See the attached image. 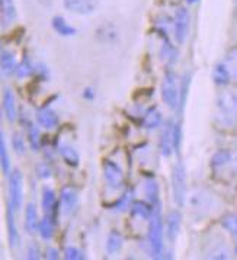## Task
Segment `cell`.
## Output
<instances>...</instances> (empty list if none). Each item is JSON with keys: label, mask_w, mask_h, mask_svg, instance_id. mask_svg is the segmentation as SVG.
Returning <instances> with one entry per match:
<instances>
[{"label": "cell", "mask_w": 237, "mask_h": 260, "mask_svg": "<svg viewBox=\"0 0 237 260\" xmlns=\"http://www.w3.org/2000/svg\"><path fill=\"white\" fill-rule=\"evenodd\" d=\"M189 207L196 211V212H202L206 214L210 212V209L214 207V198L210 195V192H206L205 189H194L188 198Z\"/></svg>", "instance_id": "cell-6"}, {"label": "cell", "mask_w": 237, "mask_h": 260, "mask_svg": "<svg viewBox=\"0 0 237 260\" xmlns=\"http://www.w3.org/2000/svg\"><path fill=\"white\" fill-rule=\"evenodd\" d=\"M217 112L218 118L224 124H233L237 119V92L236 90H223L217 96Z\"/></svg>", "instance_id": "cell-1"}, {"label": "cell", "mask_w": 237, "mask_h": 260, "mask_svg": "<svg viewBox=\"0 0 237 260\" xmlns=\"http://www.w3.org/2000/svg\"><path fill=\"white\" fill-rule=\"evenodd\" d=\"M0 157H2V170L5 176H9L11 172V157L8 153V146H6V140H5V134H0Z\"/></svg>", "instance_id": "cell-22"}, {"label": "cell", "mask_w": 237, "mask_h": 260, "mask_svg": "<svg viewBox=\"0 0 237 260\" xmlns=\"http://www.w3.org/2000/svg\"><path fill=\"white\" fill-rule=\"evenodd\" d=\"M47 257L51 260H57L60 256H58V250L57 249H48L47 250Z\"/></svg>", "instance_id": "cell-40"}, {"label": "cell", "mask_w": 237, "mask_h": 260, "mask_svg": "<svg viewBox=\"0 0 237 260\" xmlns=\"http://www.w3.org/2000/svg\"><path fill=\"white\" fill-rule=\"evenodd\" d=\"M214 80H216V83L218 84L228 83V80H230V74H228V72H227V69L224 64H220V66H217L216 67V70H214Z\"/></svg>", "instance_id": "cell-31"}, {"label": "cell", "mask_w": 237, "mask_h": 260, "mask_svg": "<svg viewBox=\"0 0 237 260\" xmlns=\"http://www.w3.org/2000/svg\"><path fill=\"white\" fill-rule=\"evenodd\" d=\"M63 3L67 11L79 15H91L99 6V0H63Z\"/></svg>", "instance_id": "cell-9"}, {"label": "cell", "mask_w": 237, "mask_h": 260, "mask_svg": "<svg viewBox=\"0 0 237 260\" xmlns=\"http://www.w3.org/2000/svg\"><path fill=\"white\" fill-rule=\"evenodd\" d=\"M227 72L230 74V77H234L237 79V50H233L227 55V60L224 62Z\"/></svg>", "instance_id": "cell-29"}, {"label": "cell", "mask_w": 237, "mask_h": 260, "mask_svg": "<svg viewBox=\"0 0 237 260\" xmlns=\"http://www.w3.org/2000/svg\"><path fill=\"white\" fill-rule=\"evenodd\" d=\"M131 211H133V215H135V217H140L143 219H150V217L155 212V208H152L149 204H145L143 201H137V202L133 204Z\"/></svg>", "instance_id": "cell-24"}, {"label": "cell", "mask_w": 237, "mask_h": 260, "mask_svg": "<svg viewBox=\"0 0 237 260\" xmlns=\"http://www.w3.org/2000/svg\"><path fill=\"white\" fill-rule=\"evenodd\" d=\"M60 154H62L63 160L69 165V166H79V161H80V157H79V153L70 146H63L60 148Z\"/></svg>", "instance_id": "cell-26"}, {"label": "cell", "mask_w": 237, "mask_h": 260, "mask_svg": "<svg viewBox=\"0 0 237 260\" xmlns=\"http://www.w3.org/2000/svg\"><path fill=\"white\" fill-rule=\"evenodd\" d=\"M64 256H66V259H69V260L84 259V256H83V251L82 250L77 249V247H67V249H66V251H64Z\"/></svg>", "instance_id": "cell-35"}, {"label": "cell", "mask_w": 237, "mask_h": 260, "mask_svg": "<svg viewBox=\"0 0 237 260\" xmlns=\"http://www.w3.org/2000/svg\"><path fill=\"white\" fill-rule=\"evenodd\" d=\"M38 229V212H37V207L29 202L25 208V230L26 233H35V230Z\"/></svg>", "instance_id": "cell-17"}, {"label": "cell", "mask_w": 237, "mask_h": 260, "mask_svg": "<svg viewBox=\"0 0 237 260\" xmlns=\"http://www.w3.org/2000/svg\"><path fill=\"white\" fill-rule=\"evenodd\" d=\"M181 138H182V129H181V124L177 122V124H175V129H173V147H175L176 153H179Z\"/></svg>", "instance_id": "cell-37"}, {"label": "cell", "mask_w": 237, "mask_h": 260, "mask_svg": "<svg viewBox=\"0 0 237 260\" xmlns=\"http://www.w3.org/2000/svg\"><path fill=\"white\" fill-rule=\"evenodd\" d=\"M41 204L42 209H44L48 215H51V212L54 211V208H55V192L52 190L51 187H44V189H42Z\"/></svg>", "instance_id": "cell-23"}, {"label": "cell", "mask_w": 237, "mask_h": 260, "mask_svg": "<svg viewBox=\"0 0 237 260\" xmlns=\"http://www.w3.org/2000/svg\"><path fill=\"white\" fill-rule=\"evenodd\" d=\"M223 227L237 240V215H227L223 218Z\"/></svg>", "instance_id": "cell-32"}, {"label": "cell", "mask_w": 237, "mask_h": 260, "mask_svg": "<svg viewBox=\"0 0 237 260\" xmlns=\"http://www.w3.org/2000/svg\"><path fill=\"white\" fill-rule=\"evenodd\" d=\"M37 175H38L40 179H44V180H45V179H50V177L52 176V172L47 163H40V165L37 166Z\"/></svg>", "instance_id": "cell-36"}, {"label": "cell", "mask_w": 237, "mask_h": 260, "mask_svg": "<svg viewBox=\"0 0 237 260\" xmlns=\"http://www.w3.org/2000/svg\"><path fill=\"white\" fill-rule=\"evenodd\" d=\"M51 26L52 29L57 32L58 35H62V37H74V35L77 34L76 28H73L72 25H69L67 22L63 19L62 16L52 18Z\"/></svg>", "instance_id": "cell-18"}, {"label": "cell", "mask_w": 237, "mask_h": 260, "mask_svg": "<svg viewBox=\"0 0 237 260\" xmlns=\"http://www.w3.org/2000/svg\"><path fill=\"white\" fill-rule=\"evenodd\" d=\"M162 124V112L157 108H150L144 115L143 125L147 129H156L157 126Z\"/></svg>", "instance_id": "cell-19"}, {"label": "cell", "mask_w": 237, "mask_h": 260, "mask_svg": "<svg viewBox=\"0 0 237 260\" xmlns=\"http://www.w3.org/2000/svg\"><path fill=\"white\" fill-rule=\"evenodd\" d=\"M123 243H124L123 236L118 231H112L106 239V253L111 254V256L116 254L120 250L123 249Z\"/></svg>", "instance_id": "cell-20"}, {"label": "cell", "mask_w": 237, "mask_h": 260, "mask_svg": "<svg viewBox=\"0 0 237 260\" xmlns=\"http://www.w3.org/2000/svg\"><path fill=\"white\" fill-rule=\"evenodd\" d=\"M77 192L73 187H63L62 190V207L64 214H72L77 207Z\"/></svg>", "instance_id": "cell-14"}, {"label": "cell", "mask_w": 237, "mask_h": 260, "mask_svg": "<svg viewBox=\"0 0 237 260\" xmlns=\"http://www.w3.org/2000/svg\"><path fill=\"white\" fill-rule=\"evenodd\" d=\"M38 231H40V236H41L42 240L52 239V236H54V221H52L48 214L38 224Z\"/></svg>", "instance_id": "cell-25"}, {"label": "cell", "mask_w": 237, "mask_h": 260, "mask_svg": "<svg viewBox=\"0 0 237 260\" xmlns=\"http://www.w3.org/2000/svg\"><path fill=\"white\" fill-rule=\"evenodd\" d=\"M149 243L153 253V257L160 259L163 256V222L160 209L156 207L153 215L150 217V227H149Z\"/></svg>", "instance_id": "cell-2"}, {"label": "cell", "mask_w": 237, "mask_h": 260, "mask_svg": "<svg viewBox=\"0 0 237 260\" xmlns=\"http://www.w3.org/2000/svg\"><path fill=\"white\" fill-rule=\"evenodd\" d=\"M173 129H175V122L172 119L166 121L163 131H162V138H160V151L165 157H169L172 151L175 150L173 147Z\"/></svg>", "instance_id": "cell-10"}, {"label": "cell", "mask_w": 237, "mask_h": 260, "mask_svg": "<svg viewBox=\"0 0 237 260\" xmlns=\"http://www.w3.org/2000/svg\"><path fill=\"white\" fill-rule=\"evenodd\" d=\"M172 187H173V198H175L176 205L184 207V204L186 202V176L185 166L181 161H177L173 167Z\"/></svg>", "instance_id": "cell-4"}, {"label": "cell", "mask_w": 237, "mask_h": 260, "mask_svg": "<svg viewBox=\"0 0 237 260\" xmlns=\"http://www.w3.org/2000/svg\"><path fill=\"white\" fill-rule=\"evenodd\" d=\"M189 3H194V2H196V0H188Z\"/></svg>", "instance_id": "cell-41"}, {"label": "cell", "mask_w": 237, "mask_h": 260, "mask_svg": "<svg viewBox=\"0 0 237 260\" xmlns=\"http://www.w3.org/2000/svg\"><path fill=\"white\" fill-rule=\"evenodd\" d=\"M181 89L177 86V80L173 72L167 70L163 77V83H162V96H163V102L167 108L170 109H177L179 102H181Z\"/></svg>", "instance_id": "cell-3"}, {"label": "cell", "mask_w": 237, "mask_h": 260, "mask_svg": "<svg viewBox=\"0 0 237 260\" xmlns=\"http://www.w3.org/2000/svg\"><path fill=\"white\" fill-rule=\"evenodd\" d=\"M188 26H189V15L188 11L181 8L175 13V22H173V29H175V38L177 44H184L188 35Z\"/></svg>", "instance_id": "cell-8"}, {"label": "cell", "mask_w": 237, "mask_h": 260, "mask_svg": "<svg viewBox=\"0 0 237 260\" xmlns=\"http://www.w3.org/2000/svg\"><path fill=\"white\" fill-rule=\"evenodd\" d=\"M160 57H162V60H165L170 66V64H175L177 61V51H176L175 47H172L169 42H165V45L160 50Z\"/></svg>", "instance_id": "cell-27"}, {"label": "cell", "mask_w": 237, "mask_h": 260, "mask_svg": "<svg viewBox=\"0 0 237 260\" xmlns=\"http://www.w3.org/2000/svg\"><path fill=\"white\" fill-rule=\"evenodd\" d=\"M9 202L13 205L15 211H19L23 201V175L21 170L15 169L9 175Z\"/></svg>", "instance_id": "cell-5"}, {"label": "cell", "mask_w": 237, "mask_h": 260, "mask_svg": "<svg viewBox=\"0 0 237 260\" xmlns=\"http://www.w3.org/2000/svg\"><path fill=\"white\" fill-rule=\"evenodd\" d=\"M32 72H34V66H32V62L28 60V58H23V61L18 66V69H16V76L18 77H28V76H31Z\"/></svg>", "instance_id": "cell-33"}, {"label": "cell", "mask_w": 237, "mask_h": 260, "mask_svg": "<svg viewBox=\"0 0 237 260\" xmlns=\"http://www.w3.org/2000/svg\"><path fill=\"white\" fill-rule=\"evenodd\" d=\"M16 18V8L13 5V0H2V21L3 26H6L8 23L11 25L12 22Z\"/></svg>", "instance_id": "cell-21"}, {"label": "cell", "mask_w": 237, "mask_h": 260, "mask_svg": "<svg viewBox=\"0 0 237 260\" xmlns=\"http://www.w3.org/2000/svg\"><path fill=\"white\" fill-rule=\"evenodd\" d=\"M12 147H13V150H15V153L18 154V156H23L25 154V140H23V137H22L21 133H15L13 137H12Z\"/></svg>", "instance_id": "cell-30"}, {"label": "cell", "mask_w": 237, "mask_h": 260, "mask_svg": "<svg viewBox=\"0 0 237 260\" xmlns=\"http://www.w3.org/2000/svg\"><path fill=\"white\" fill-rule=\"evenodd\" d=\"M3 112L6 115L9 122H15L18 118V109H16V102H15V94L9 87L5 89L3 92Z\"/></svg>", "instance_id": "cell-12"}, {"label": "cell", "mask_w": 237, "mask_h": 260, "mask_svg": "<svg viewBox=\"0 0 237 260\" xmlns=\"http://www.w3.org/2000/svg\"><path fill=\"white\" fill-rule=\"evenodd\" d=\"M103 176L106 183L113 189L123 186L124 183V173L123 169L118 166L112 160H105L103 161Z\"/></svg>", "instance_id": "cell-7"}, {"label": "cell", "mask_w": 237, "mask_h": 260, "mask_svg": "<svg viewBox=\"0 0 237 260\" xmlns=\"http://www.w3.org/2000/svg\"><path fill=\"white\" fill-rule=\"evenodd\" d=\"M26 257L29 260H37L40 259V250L37 247V244H29L28 249H26Z\"/></svg>", "instance_id": "cell-38"}, {"label": "cell", "mask_w": 237, "mask_h": 260, "mask_svg": "<svg viewBox=\"0 0 237 260\" xmlns=\"http://www.w3.org/2000/svg\"><path fill=\"white\" fill-rule=\"evenodd\" d=\"M15 208L9 202V207H8V237H9V244H11L12 249H16L18 244H19V233H18V229H16V224H15Z\"/></svg>", "instance_id": "cell-15"}, {"label": "cell", "mask_w": 237, "mask_h": 260, "mask_svg": "<svg viewBox=\"0 0 237 260\" xmlns=\"http://www.w3.org/2000/svg\"><path fill=\"white\" fill-rule=\"evenodd\" d=\"M145 193H147V198L149 201L156 205L157 201H159V186H157V182L155 179H149L145 182Z\"/></svg>", "instance_id": "cell-28"}, {"label": "cell", "mask_w": 237, "mask_h": 260, "mask_svg": "<svg viewBox=\"0 0 237 260\" xmlns=\"http://www.w3.org/2000/svg\"><path fill=\"white\" fill-rule=\"evenodd\" d=\"M37 121L44 128L52 129V128H55L58 125V116L50 108H41L37 112Z\"/></svg>", "instance_id": "cell-13"}, {"label": "cell", "mask_w": 237, "mask_h": 260, "mask_svg": "<svg viewBox=\"0 0 237 260\" xmlns=\"http://www.w3.org/2000/svg\"><path fill=\"white\" fill-rule=\"evenodd\" d=\"M28 137H29V143L34 150H38L40 147V131L35 125H29L28 128Z\"/></svg>", "instance_id": "cell-34"}, {"label": "cell", "mask_w": 237, "mask_h": 260, "mask_svg": "<svg viewBox=\"0 0 237 260\" xmlns=\"http://www.w3.org/2000/svg\"><path fill=\"white\" fill-rule=\"evenodd\" d=\"M181 224H182V215L179 211H170L166 217V234L170 241H175L181 231Z\"/></svg>", "instance_id": "cell-11"}, {"label": "cell", "mask_w": 237, "mask_h": 260, "mask_svg": "<svg viewBox=\"0 0 237 260\" xmlns=\"http://www.w3.org/2000/svg\"><path fill=\"white\" fill-rule=\"evenodd\" d=\"M131 199H133V192H127L125 195H123V198L120 199V202H118V209L121 211V209H125V207H130V202H131Z\"/></svg>", "instance_id": "cell-39"}, {"label": "cell", "mask_w": 237, "mask_h": 260, "mask_svg": "<svg viewBox=\"0 0 237 260\" xmlns=\"http://www.w3.org/2000/svg\"><path fill=\"white\" fill-rule=\"evenodd\" d=\"M2 73L3 76H11L12 73H16L18 64H16V55L11 50H3L2 51Z\"/></svg>", "instance_id": "cell-16"}]
</instances>
